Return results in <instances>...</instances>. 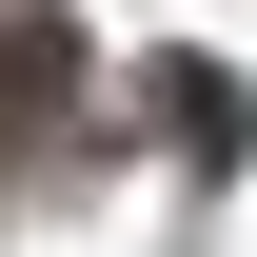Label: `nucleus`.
Wrapping results in <instances>:
<instances>
[{
    "instance_id": "f257e3e1",
    "label": "nucleus",
    "mask_w": 257,
    "mask_h": 257,
    "mask_svg": "<svg viewBox=\"0 0 257 257\" xmlns=\"http://www.w3.org/2000/svg\"><path fill=\"white\" fill-rule=\"evenodd\" d=\"M139 119H159V139H178V159H198V178H218V159H237V139H257V99H237L218 60H139Z\"/></svg>"
}]
</instances>
